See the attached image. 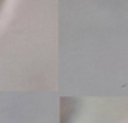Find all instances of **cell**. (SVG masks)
Wrapping results in <instances>:
<instances>
[{"mask_svg": "<svg viewBox=\"0 0 128 123\" xmlns=\"http://www.w3.org/2000/svg\"><path fill=\"white\" fill-rule=\"evenodd\" d=\"M3 4H4V0H0V10H2V7H3Z\"/></svg>", "mask_w": 128, "mask_h": 123, "instance_id": "cell-1", "label": "cell"}]
</instances>
